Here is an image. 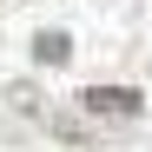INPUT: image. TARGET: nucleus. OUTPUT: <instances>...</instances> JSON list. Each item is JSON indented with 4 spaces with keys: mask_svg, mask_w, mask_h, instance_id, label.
<instances>
[{
    "mask_svg": "<svg viewBox=\"0 0 152 152\" xmlns=\"http://www.w3.org/2000/svg\"><path fill=\"white\" fill-rule=\"evenodd\" d=\"M80 106H86L93 119H139V93H132V86H86Z\"/></svg>",
    "mask_w": 152,
    "mask_h": 152,
    "instance_id": "obj_1",
    "label": "nucleus"
},
{
    "mask_svg": "<svg viewBox=\"0 0 152 152\" xmlns=\"http://www.w3.org/2000/svg\"><path fill=\"white\" fill-rule=\"evenodd\" d=\"M33 53H40L46 66H60V60L73 53V46H66V33H40V46H33Z\"/></svg>",
    "mask_w": 152,
    "mask_h": 152,
    "instance_id": "obj_2",
    "label": "nucleus"
}]
</instances>
